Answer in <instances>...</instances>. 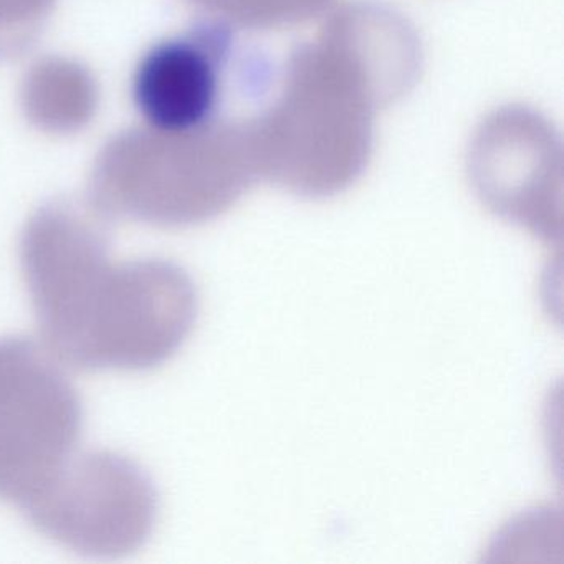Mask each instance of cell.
<instances>
[{
	"instance_id": "obj_1",
	"label": "cell",
	"mask_w": 564,
	"mask_h": 564,
	"mask_svg": "<svg viewBox=\"0 0 564 564\" xmlns=\"http://www.w3.org/2000/svg\"><path fill=\"white\" fill-rule=\"evenodd\" d=\"M421 68V41L394 9L366 0L336 9L279 72L257 121L260 177L312 199L348 189L371 160L376 113Z\"/></svg>"
},
{
	"instance_id": "obj_2",
	"label": "cell",
	"mask_w": 564,
	"mask_h": 564,
	"mask_svg": "<svg viewBox=\"0 0 564 564\" xmlns=\"http://www.w3.org/2000/svg\"><path fill=\"white\" fill-rule=\"evenodd\" d=\"M19 260L44 346L68 368H158L196 325L199 296L183 267L118 262L91 210L74 204H47L28 220Z\"/></svg>"
},
{
	"instance_id": "obj_3",
	"label": "cell",
	"mask_w": 564,
	"mask_h": 564,
	"mask_svg": "<svg viewBox=\"0 0 564 564\" xmlns=\"http://www.w3.org/2000/svg\"><path fill=\"white\" fill-rule=\"evenodd\" d=\"M259 117L189 133L150 128L120 134L95 163L91 209L158 229H187L223 216L260 177Z\"/></svg>"
},
{
	"instance_id": "obj_4",
	"label": "cell",
	"mask_w": 564,
	"mask_h": 564,
	"mask_svg": "<svg viewBox=\"0 0 564 564\" xmlns=\"http://www.w3.org/2000/svg\"><path fill=\"white\" fill-rule=\"evenodd\" d=\"M240 29L209 18L154 45L138 64L133 98L150 128L189 133L229 118L230 94L272 95L279 70L239 37ZM260 115V113H259Z\"/></svg>"
},
{
	"instance_id": "obj_5",
	"label": "cell",
	"mask_w": 564,
	"mask_h": 564,
	"mask_svg": "<svg viewBox=\"0 0 564 564\" xmlns=\"http://www.w3.org/2000/svg\"><path fill=\"white\" fill-rule=\"evenodd\" d=\"M84 405L61 362L28 338L0 339V500L24 508L70 460Z\"/></svg>"
},
{
	"instance_id": "obj_6",
	"label": "cell",
	"mask_w": 564,
	"mask_h": 564,
	"mask_svg": "<svg viewBox=\"0 0 564 564\" xmlns=\"http://www.w3.org/2000/svg\"><path fill=\"white\" fill-rule=\"evenodd\" d=\"M22 510L45 536L91 557L140 550L158 520V494L147 471L124 455L91 451L70 460Z\"/></svg>"
},
{
	"instance_id": "obj_7",
	"label": "cell",
	"mask_w": 564,
	"mask_h": 564,
	"mask_svg": "<svg viewBox=\"0 0 564 564\" xmlns=\"http://www.w3.org/2000/svg\"><path fill=\"white\" fill-rule=\"evenodd\" d=\"M471 183L481 203L534 236H561V150L546 120L524 108L491 115L470 150Z\"/></svg>"
},
{
	"instance_id": "obj_8",
	"label": "cell",
	"mask_w": 564,
	"mask_h": 564,
	"mask_svg": "<svg viewBox=\"0 0 564 564\" xmlns=\"http://www.w3.org/2000/svg\"><path fill=\"white\" fill-rule=\"evenodd\" d=\"M24 108L32 123L51 131L84 127L94 113L97 90L90 75L67 61L35 65L24 84Z\"/></svg>"
},
{
	"instance_id": "obj_9",
	"label": "cell",
	"mask_w": 564,
	"mask_h": 564,
	"mask_svg": "<svg viewBox=\"0 0 564 564\" xmlns=\"http://www.w3.org/2000/svg\"><path fill=\"white\" fill-rule=\"evenodd\" d=\"M240 31H273L303 24L332 8L335 0H191Z\"/></svg>"
},
{
	"instance_id": "obj_10",
	"label": "cell",
	"mask_w": 564,
	"mask_h": 564,
	"mask_svg": "<svg viewBox=\"0 0 564 564\" xmlns=\"http://www.w3.org/2000/svg\"><path fill=\"white\" fill-rule=\"evenodd\" d=\"M55 0H0V61L18 57L34 44Z\"/></svg>"
}]
</instances>
